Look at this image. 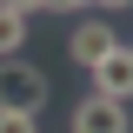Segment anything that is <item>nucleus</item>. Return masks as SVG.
Masks as SVG:
<instances>
[{"label": "nucleus", "mask_w": 133, "mask_h": 133, "mask_svg": "<svg viewBox=\"0 0 133 133\" xmlns=\"http://www.w3.org/2000/svg\"><path fill=\"white\" fill-rule=\"evenodd\" d=\"M47 93H53L47 66H27L20 53L0 66V113H40V107H47Z\"/></svg>", "instance_id": "1"}, {"label": "nucleus", "mask_w": 133, "mask_h": 133, "mask_svg": "<svg viewBox=\"0 0 133 133\" xmlns=\"http://www.w3.org/2000/svg\"><path fill=\"white\" fill-rule=\"evenodd\" d=\"M66 133H133V113H127V100H107V93L87 87V100L73 107Z\"/></svg>", "instance_id": "2"}, {"label": "nucleus", "mask_w": 133, "mask_h": 133, "mask_svg": "<svg viewBox=\"0 0 133 133\" xmlns=\"http://www.w3.org/2000/svg\"><path fill=\"white\" fill-rule=\"evenodd\" d=\"M87 80H93V93L127 100V107H133V47H113L107 60H93V66H87Z\"/></svg>", "instance_id": "3"}, {"label": "nucleus", "mask_w": 133, "mask_h": 133, "mask_svg": "<svg viewBox=\"0 0 133 133\" xmlns=\"http://www.w3.org/2000/svg\"><path fill=\"white\" fill-rule=\"evenodd\" d=\"M113 47H120V33L107 27V20H80V27L66 33V53H73V66H93V60H107Z\"/></svg>", "instance_id": "4"}, {"label": "nucleus", "mask_w": 133, "mask_h": 133, "mask_svg": "<svg viewBox=\"0 0 133 133\" xmlns=\"http://www.w3.org/2000/svg\"><path fill=\"white\" fill-rule=\"evenodd\" d=\"M27 27H33L27 14H7V7H0V60H14V53L27 47Z\"/></svg>", "instance_id": "5"}, {"label": "nucleus", "mask_w": 133, "mask_h": 133, "mask_svg": "<svg viewBox=\"0 0 133 133\" xmlns=\"http://www.w3.org/2000/svg\"><path fill=\"white\" fill-rule=\"evenodd\" d=\"M0 133H40L33 113H0Z\"/></svg>", "instance_id": "6"}, {"label": "nucleus", "mask_w": 133, "mask_h": 133, "mask_svg": "<svg viewBox=\"0 0 133 133\" xmlns=\"http://www.w3.org/2000/svg\"><path fill=\"white\" fill-rule=\"evenodd\" d=\"M0 7H7V14H27V20H33L40 7H47V0H0Z\"/></svg>", "instance_id": "7"}, {"label": "nucleus", "mask_w": 133, "mask_h": 133, "mask_svg": "<svg viewBox=\"0 0 133 133\" xmlns=\"http://www.w3.org/2000/svg\"><path fill=\"white\" fill-rule=\"evenodd\" d=\"M93 0H47V14H87Z\"/></svg>", "instance_id": "8"}, {"label": "nucleus", "mask_w": 133, "mask_h": 133, "mask_svg": "<svg viewBox=\"0 0 133 133\" xmlns=\"http://www.w3.org/2000/svg\"><path fill=\"white\" fill-rule=\"evenodd\" d=\"M93 7H107V14H120V7H133V0H93Z\"/></svg>", "instance_id": "9"}]
</instances>
